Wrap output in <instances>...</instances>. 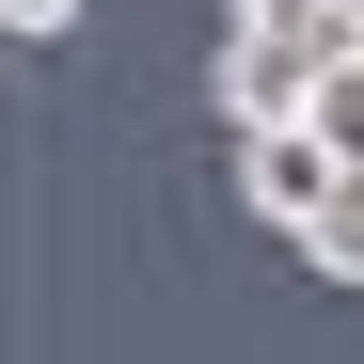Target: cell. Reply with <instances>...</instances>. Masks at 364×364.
<instances>
[{"label":"cell","mask_w":364,"mask_h":364,"mask_svg":"<svg viewBox=\"0 0 364 364\" xmlns=\"http://www.w3.org/2000/svg\"><path fill=\"white\" fill-rule=\"evenodd\" d=\"M333 191H348L333 127H254V143H237V206H254V222H285V237H301Z\"/></svg>","instance_id":"6da1fadb"},{"label":"cell","mask_w":364,"mask_h":364,"mask_svg":"<svg viewBox=\"0 0 364 364\" xmlns=\"http://www.w3.org/2000/svg\"><path fill=\"white\" fill-rule=\"evenodd\" d=\"M317 48H269V32H222V127L254 143V127H317Z\"/></svg>","instance_id":"7a4b0ae2"},{"label":"cell","mask_w":364,"mask_h":364,"mask_svg":"<svg viewBox=\"0 0 364 364\" xmlns=\"http://www.w3.org/2000/svg\"><path fill=\"white\" fill-rule=\"evenodd\" d=\"M237 32H269V48H317V64H348V16L333 0H222Z\"/></svg>","instance_id":"3957f363"},{"label":"cell","mask_w":364,"mask_h":364,"mask_svg":"<svg viewBox=\"0 0 364 364\" xmlns=\"http://www.w3.org/2000/svg\"><path fill=\"white\" fill-rule=\"evenodd\" d=\"M301 269H333V285H364V174H348V191H333L317 222H301Z\"/></svg>","instance_id":"277c9868"},{"label":"cell","mask_w":364,"mask_h":364,"mask_svg":"<svg viewBox=\"0 0 364 364\" xmlns=\"http://www.w3.org/2000/svg\"><path fill=\"white\" fill-rule=\"evenodd\" d=\"M317 127H333V159H348V174H364V48H348V64H333V80H317Z\"/></svg>","instance_id":"5b68a950"},{"label":"cell","mask_w":364,"mask_h":364,"mask_svg":"<svg viewBox=\"0 0 364 364\" xmlns=\"http://www.w3.org/2000/svg\"><path fill=\"white\" fill-rule=\"evenodd\" d=\"M16 16V48H48V32H80V0H0Z\"/></svg>","instance_id":"8992f818"},{"label":"cell","mask_w":364,"mask_h":364,"mask_svg":"<svg viewBox=\"0 0 364 364\" xmlns=\"http://www.w3.org/2000/svg\"><path fill=\"white\" fill-rule=\"evenodd\" d=\"M333 16H348V48H364V0H333Z\"/></svg>","instance_id":"52a82bcc"}]
</instances>
